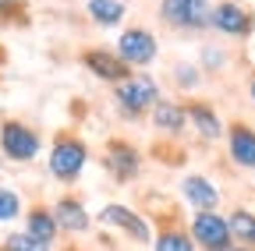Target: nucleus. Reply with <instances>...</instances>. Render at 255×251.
<instances>
[{
    "mask_svg": "<svg viewBox=\"0 0 255 251\" xmlns=\"http://www.w3.org/2000/svg\"><path fill=\"white\" fill-rule=\"evenodd\" d=\"M85 163H89V145H85V138L75 135V131H60V135L53 138V145H50V156H46L50 177L60 180V184H75V180L82 177Z\"/></svg>",
    "mask_w": 255,
    "mask_h": 251,
    "instance_id": "1",
    "label": "nucleus"
},
{
    "mask_svg": "<svg viewBox=\"0 0 255 251\" xmlns=\"http://www.w3.org/2000/svg\"><path fill=\"white\" fill-rule=\"evenodd\" d=\"M159 99V85L152 75H128L124 82L114 85V106L124 120H142Z\"/></svg>",
    "mask_w": 255,
    "mask_h": 251,
    "instance_id": "2",
    "label": "nucleus"
},
{
    "mask_svg": "<svg viewBox=\"0 0 255 251\" xmlns=\"http://www.w3.org/2000/svg\"><path fill=\"white\" fill-rule=\"evenodd\" d=\"M39 152H43V138H39V131L32 128V124H25L18 117L0 120V160L32 163Z\"/></svg>",
    "mask_w": 255,
    "mask_h": 251,
    "instance_id": "3",
    "label": "nucleus"
},
{
    "mask_svg": "<svg viewBox=\"0 0 255 251\" xmlns=\"http://www.w3.org/2000/svg\"><path fill=\"white\" fill-rule=\"evenodd\" d=\"M209 0H159V21L174 32H206L209 28Z\"/></svg>",
    "mask_w": 255,
    "mask_h": 251,
    "instance_id": "4",
    "label": "nucleus"
},
{
    "mask_svg": "<svg viewBox=\"0 0 255 251\" xmlns=\"http://www.w3.org/2000/svg\"><path fill=\"white\" fill-rule=\"evenodd\" d=\"M117 57H121L131 71L149 68L152 60L159 57L156 32H152V28H145V25H128V28H121V36H117Z\"/></svg>",
    "mask_w": 255,
    "mask_h": 251,
    "instance_id": "5",
    "label": "nucleus"
},
{
    "mask_svg": "<svg viewBox=\"0 0 255 251\" xmlns=\"http://www.w3.org/2000/svg\"><path fill=\"white\" fill-rule=\"evenodd\" d=\"M103 167H107L114 184H131L142 173V152L128 138H110L107 149H103Z\"/></svg>",
    "mask_w": 255,
    "mask_h": 251,
    "instance_id": "6",
    "label": "nucleus"
},
{
    "mask_svg": "<svg viewBox=\"0 0 255 251\" xmlns=\"http://www.w3.org/2000/svg\"><path fill=\"white\" fill-rule=\"evenodd\" d=\"M100 223L121 230L128 241H135V244H152V234H156L152 223L142 212H135L131 205H121V202H110V205L100 209Z\"/></svg>",
    "mask_w": 255,
    "mask_h": 251,
    "instance_id": "7",
    "label": "nucleus"
},
{
    "mask_svg": "<svg viewBox=\"0 0 255 251\" xmlns=\"http://www.w3.org/2000/svg\"><path fill=\"white\" fill-rule=\"evenodd\" d=\"M209 28H216L220 36H231V39H248L255 28V18L238 0H220L209 11Z\"/></svg>",
    "mask_w": 255,
    "mask_h": 251,
    "instance_id": "8",
    "label": "nucleus"
},
{
    "mask_svg": "<svg viewBox=\"0 0 255 251\" xmlns=\"http://www.w3.org/2000/svg\"><path fill=\"white\" fill-rule=\"evenodd\" d=\"M188 237L195 241L202 251H231L234 248L231 230H227V219H223L220 212H195V216H191Z\"/></svg>",
    "mask_w": 255,
    "mask_h": 251,
    "instance_id": "9",
    "label": "nucleus"
},
{
    "mask_svg": "<svg viewBox=\"0 0 255 251\" xmlns=\"http://www.w3.org/2000/svg\"><path fill=\"white\" fill-rule=\"evenodd\" d=\"M78 60H82V68H85L92 78H100V82H107V85H117V82H124L128 75H135V71L117 57V50H107V46H89V50L78 53Z\"/></svg>",
    "mask_w": 255,
    "mask_h": 251,
    "instance_id": "10",
    "label": "nucleus"
},
{
    "mask_svg": "<svg viewBox=\"0 0 255 251\" xmlns=\"http://www.w3.org/2000/svg\"><path fill=\"white\" fill-rule=\"evenodd\" d=\"M181 195H184V202L195 209V212H216V205H220L216 184L209 177H202V173H188L181 180Z\"/></svg>",
    "mask_w": 255,
    "mask_h": 251,
    "instance_id": "11",
    "label": "nucleus"
},
{
    "mask_svg": "<svg viewBox=\"0 0 255 251\" xmlns=\"http://www.w3.org/2000/svg\"><path fill=\"white\" fill-rule=\"evenodd\" d=\"M53 219H57V227L64 234H85L89 223H92L89 209H85V202L78 195H60L57 205H53Z\"/></svg>",
    "mask_w": 255,
    "mask_h": 251,
    "instance_id": "12",
    "label": "nucleus"
},
{
    "mask_svg": "<svg viewBox=\"0 0 255 251\" xmlns=\"http://www.w3.org/2000/svg\"><path fill=\"white\" fill-rule=\"evenodd\" d=\"M149 120H152V128H156V131L174 135V138L188 128L184 103H177V99H163V96H159V99H156V106L149 110Z\"/></svg>",
    "mask_w": 255,
    "mask_h": 251,
    "instance_id": "13",
    "label": "nucleus"
},
{
    "mask_svg": "<svg viewBox=\"0 0 255 251\" xmlns=\"http://www.w3.org/2000/svg\"><path fill=\"white\" fill-rule=\"evenodd\" d=\"M227 152H231V160L241 170H255V131L248 124L234 120L227 128Z\"/></svg>",
    "mask_w": 255,
    "mask_h": 251,
    "instance_id": "14",
    "label": "nucleus"
},
{
    "mask_svg": "<svg viewBox=\"0 0 255 251\" xmlns=\"http://www.w3.org/2000/svg\"><path fill=\"white\" fill-rule=\"evenodd\" d=\"M184 113H188V124H191V128H195L206 142H216V138L223 135V120H220V113H216L209 103L188 99V103H184Z\"/></svg>",
    "mask_w": 255,
    "mask_h": 251,
    "instance_id": "15",
    "label": "nucleus"
},
{
    "mask_svg": "<svg viewBox=\"0 0 255 251\" xmlns=\"http://www.w3.org/2000/svg\"><path fill=\"white\" fill-rule=\"evenodd\" d=\"M25 234L32 237V241H39V244H53L57 241V234H60V227H57V219H53V209H46V205H32L28 212H25Z\"/></svg>",
    "mask_w": 255,
    "mask_h": 251,
    "instance_id": "16",
    "label": "nucleus"
},
{
    "mask_svg": "<svg viewBox=\"0 0 255 251\" xmlns=\"http://www.w3.org/2000/svg\"><path fill=\"white\" fill-rule=\"evenodd\" d=\"M85 11L100 28H117L124 21V14H128L124 0H85Z\"/></svg>",
    "mask_w": 255,
    "mask_h": 251,
    "instance_id": "17",
    "label": "nucleus"
},
{
    "mask_svg": "<svg viewBox=\"0 0 255 251\" xmlns=\"http://www.w3.org/2000/svg\"><path fill=\"white\" fill-rule=\"evenodd\" d=\"M227 230H231V241L238 248H255V212L252 209H234L227 216Z\"/></svg>",
    "mask_w": 255,
    "mask_h": 251,
    "instance_id": "18",
    "label": "nucleus"
},
{
    "mask_svg": "<svg viewBox=\"0 0 255 251\" xmlns=\"http://www.w3.org/2000/svg\"><path fill=\"white\" fill-rule=\"evenodd\" d=\"M152 251H195V241L177 227H163L159 234H152Z\"/></svg>",
    "mask_w": 255,
    "mask_h": 251,
    "instance_id": "19",
    "label": "nucleus"
},
{
    "mask_svg": "<svg viewBox=\"0 0 255 251\" xmlns=\"http://www.w3.org/2000/svg\"><path fill=\"white\" fill-rule=\"evenodd\" d=\"M21 216V195L14 191V187L0 184V223H11V219Z\"/></svg>",
    "mask_w": 255,
    "mask_h": 251,
    "instance_id": "20",
    "label": "nucleus"
},
{
    "mask_svg": "<svg viewBox=\"0 0 255 251\" xmlns=\"http://www.w3.org/2000/svg\"><path fill=\"white\" fill-rule=\"evenodd\" d=\"M0 251H50V248L39 244V241H32L25 230H14V234H7L4 241H0Z\"/></svg>",
    "mask_w": 255,
    "mask_h": 251,
    "instance_id": "21",
    "label": "nucleus"
},
{
    "mask_svg": "<svg viewBox=\"0 0 255 251\" xmlns=\"http://www.w3.org/2000/svg\"><path fill=\"white\" fill-rule=\"evenodd\" d=\"M170 78H174V85L177 88H184V92H191L199 82H202V68H191V64H174L170 68Z\"/></svg>",
    "mask_w": 255,
    "mask_h": 251,
    "instance_id": "22",
    "label": "nucleus"
},
{
    "mask_svg": "<svg viewBox=\"0 0 255 251\" xmlns=\"http://www.w3.org/2000/svg\"><path fill=\"white\" fill-rule=\"evenodd\" d=\"M28 0H0V18L4 21H14V25H25L28 21Z\"/></svg>",
    "mask_w": 255,
    "mask_h": 251,
    "instance_id": "23",
    "label": "nucleus"
},
{
    "mask_svg": "<svg viewBox=\"0 0 255 251\" xmlns=\"http://www.w3.org/2000/svg\"><path fill=\"white\" fill-rule=\"evenodd\" d=\"M206 64H209V71H216V68L223 64V53L213 50V46H206V50H202V68H206Z\"/></svg>",
    "mask_w": 255,
    "mask_h": 251,
    "instance_id": "24",
    "label": "nucleus"
},
{
    "mask_svg": "<svg viewBox=\"0 0 255 251\" xmlns=\"http://www.w3.org/2000/svg\"><path fill=\"white\" fill-rule=\"evenodd\" d=\"M248 92H252V103H255V78H252V85H248Z\"/></svg>",
    "mask_w": 255,
    "mask_h": 251,
    "instance_id": "25",
    "label": "nucleus"
},
{
    "mask_svg": "<svg viewBox=\"0 0 255 251\" xmlns=\"http://www.w3.org/2000/svg\"><path fill=\"white\" fill-rule=\"evenodd\" d=\"M231 251H255V248H231Z\"/></svg>",
    "mask_w": 255,
    "mask_h": 251,
    "instance_id": "26",
    "label": "nucleus"
},
{
    "mask_svg": "<svg viewBox=\"0 0 255 251\" xmlns=\"http://www.w3.org/2000/svg\"><path fill=\"white\" fill-rule=\"evenodd\" d=\"M64 251H78V248H64Z\"/></svg>",
    "mask_w": 255,
    "mask_h": 251,
    "instance_id": "27",
    "label": "nucleus"
},
{
    "mask_svg": "<svg viewBox=\"0 0 255 251\" xmlns=\"http://www.w3.org/2000/svg\"><path fill=\"white\" fill-rule=\"evenodd\" d=\"M0 60H4V53H0Z\"/></svg>",
    "mask_w": 255,
    "mask_h": 251,
    "instance_id": "28",
    "label": "nucleus"
},
{
    "mask_svg": "<svg viewBox=\"0 0 255 251\" xmlns=\"http://www.w3.org/2000/svg\"><path fill=\"white\" fill-rule=\"evenodd\" d=\"M0 163H4V160H0Z\"/></svg>",
    "mask_w": 255,
    "mask_h": 251,
    "instance_id": "29",
    "label": "nucleus"
}]
</instances>
